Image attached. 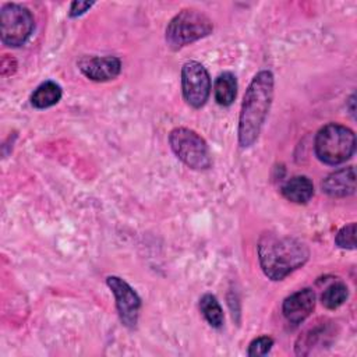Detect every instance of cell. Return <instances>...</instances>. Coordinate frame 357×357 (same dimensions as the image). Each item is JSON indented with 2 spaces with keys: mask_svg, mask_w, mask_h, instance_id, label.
<instances>
[{
  "mask_svg": "<svg viewBox=\"0 0 357 357\" xmlns=\"http://www.w3.org/2000/svg\"><path fill=\"white\" fill-rule=\"evenodd\" d=\"M273 99V74L262 70L250 82L238 117V144L248 148L255 144Z\"/></svg>",
  "mask_w": 357,
  "mask_h": 357,
  "instance_id": "cell-1",
  "label": "cell"
},
{
  "mask_svg": "<svg viewBox=\"0 0 357 357\" xmlns=\"http://www.w3.org/2000/svg\"><path fill=\"white\" fill-rule=\"evenodd\" d=\"M310 257L308 247L290 236L265 233L258 243V259L264 273L272 280H282L301 268Z\"/></svg>",
  "mask_w": 357,
  "mask_h": 357,
  "instance_id": "cell-2",
  "label": "cell"
},
{
  "mask_svg": "<svg viewBox=\"0 0 357 357\" xmlns=\"http://www.w3.org/2000/svg\"><path fill=\"white\" fill-rule=\"evenodd\" d=\"M314 149L321 162L331 166L340 165L356 151L354 132L346 126L329 123L317 132Z\"/></svg>",
  "mask_w": 357,
  "mask_h": 357,
  "instance_id": "cell-3",
  "label": "cell"
},
{
  "mask_svg": "<svg viewBox=\"0 0 357 357\" xmlns=\"http://www.w3.org/2000/svg\"><path fill=\"white\" fill-rule=\"evenodd\" d=\"M213 24L208 15L195 8H184L177 13L166 26V43L178 50L201 38L208 36Z\"/></svg>",
  "mask_w": 357,
  "mask_h": 357,
  "instance_id": "cell-4",
  "label": "cell"
},
{
  "mask_svg": "<svg viewBox=\"0 0 357 357\" xmlns=\"http://www.w3.org/2000/svg\"><path fill=\"white\" fill-rule=\"evenodd\" d=\"M169 144L174 155L194 170H206L212 165L211 152L205 139L194 130L176 127L169 134Z\"/></svg>",
  "mask_w": 357,
  "mask_h": 357,
  "instance_id": "cell-5",
  "label": "cell"
},
{
  "mask_svg": "<svg viewBox=\"0 0 357 357\" xmlns=\"http://www.w3.org/2000/svg\"><path fill=\"white\" fill-rule=\"evenodd\" d=\"M35 21L32 13L15 3H7L0 11V36L1 42L10 47L24 45L32 35Z\"/></svg>",
  "mask_w": 357,
  "mask_h": 357,
  "instance_id": "cell-6",
  "label": "cell"
},
{
  "mask_svg": "<svg viewBox=\"0 0 357 357\" xmlns=\"http://www.w3.org/2000/svg\"><path fill=\"white\" fill-rule=\"evenodd\" d=\"M181 91L185 102L195 109L202 107L211 93V78L198 61H187L181 68Z\"/></svg>",
  "mask_w": 357,
  "mask_h": 357,
  "instance_id": "cell-7",
  "label": "cell"
},
{
  "mask_svg": "<svg viewBox=\"0 0 357 357\" xmlns=\"http://www.w3.org/2000/svg\"><path fill=\"white\" fill-rule=\"evenodd\" d=\"M106 283L116 298V307L120 321L127 328H135L141 308V298L137 291L121 278L109 276Z\"/></svg>",
  "mask_w": 357,
  "mask_h": 357,
  "instance_id": "cell-8",
  "label": "cell"
},
{
  "mask_svg": "<svg viewBox=\"0 0 357 357\" xmlns=\"http://www.w3.org/2000/svg\"><path fill=\"white\" fill-rule=\"evenodd\" d=\"M78 67L81 73L96 82L114 79L121 71V61L116 56H93L79 60Z\"/></svg>",
  "mask_w": 357,
  "mask_h": 357,
  "instance_id": "cell-9",
  "label": "cell"
},
{
  "mask_svg": "<svg viewBox=\"0 0 357 357\" xmlns=\"http://www.w3.org/2000/svg\"><path fill=\"white\" fill-rule=\"evenodd\" d=\"M315 307V293L312 289L305 287L293 294H290L282 305L283 317L287 322L293 325H298L304 322Z\"/></svg>",
  "mask_w": 357,
  "mask_h": 357,
  "instance_id": "cell-10",
  "label": "cell"
},
{
  "mask_svg": "<svg viewBox=\"0 0 357 357\" xmlns=\"http://www.w3.org/2000/svg\"><path fill=\"white\" fill-rule=\"evenodd\" d=\"M322 191L329 197L343 198L354 194L356 191V173L354 167L349 166L344 169H339L331 174H328L322 184Z\"/></svg>",
  "mask_w": 357,
  "mask_h": 357,
  "instance_id": "cell-11",
  "label": "cell"
},
{
  "mask_svg": "<svg viewBox=\"0 0 357 357\" xmlns=\"http://www.w3.org/2000/svg\"><path fill=\"white\" fill-rule=\"evenodd\" d=\"M282 194L291 202L305 204L314 195V184L307 176H294L283 184Z\"/></svg>",
  "mask_w": 357,
  "mask_h": 357,
  "instance_id": "cell-12",
  "label": "cell"
},
{
  "mask_svg": "<svg viewBox=\"0 0 357 357\" xmlns=\"http://www.w3.org/2000/svg\"><path fill=\"white\" fill-rule=\"evenodd\" d=\"M329 335H331L329 326L324 325V322L321 325L310 328L305 333H303L298 337V340L296 343V353L301 354V356L310 354L314 347L324 346L326 343Z\"/></svg>",
  "mask_w": 357,
  "mask_h": 357,
  "instance_id": "cell-13",
  "label": "cell"
},
{
  "mask_svg": "<svg viewBox=\"0 0 357 357\" xmlns=\"http://www.w3.org/2000/svg\"><path fill=\"white\" fill-rule=\"evenodd\" d=\"M215 100L220 106H230L237 95V79L234 74L225 71L222 73L213 85Z\"/></svg>",
  "mask_w": 357,
  "mask_h": 357,
  "instance_id": "cell-14",
  "label": "cell"
},
{
  "mask_svg": "<svg viewBox=\"0 0 357 357\" xmlns=\"http://www.w3.org/2000/svg\"><path fill=\"white\" fill-rule=\"evenodd\" d=\"M61 99V88L53 81L42 82L31 95V103L36 109H47Z\"/></svg>",
  "mask_w": 357,
  "mask_h": 357,
  "instance_id": "cell-15",
  "label": "cell"
},
{
  "mask_svg": "<svg viewBox=\"0 0 357 357\" xmlns=\"http://www.w3.org/2000/svg\"><path fill=\"white\" fill-rule=\"evenodd\" d=\"M199 310L201 314L204 315V318L206 319V322L212 326V328H220L223 325L225 317H223V310L218 301V298L213 294H204L199 298Z\"/></svg>",
  "mask_w": 357,
  "mask_h": 357,
  "instance_id": "cell-16",
  "label": "cell"
},
{
  "mask_svg": "<svg viewBox=\"0 0 357 357\" xmlns=\"http://www.w3.org/2000/svg\"><path fill=\"white\" fill-rule=\"evenodd\" d=\"M347 296H349L347 286L343 282H335L324 290L321 296V301L324 307H326L328 310H335L347 300Z\"/></svg>",
  "mask_w": 357,
  "mask_h": 357,
  "instance_id": "cell-17",
  "label": "cell"
},
{
  "mask_svg": "<svg viewBox=\"0 0 357 357\" xmlns=\"http://www.w3.org/2000/svg\"><path fill=\"white\" fill-rule=\"evenodd\" d=\"M335 243L340 248H347V250H354L356 248V223H349L343 226L335 238Z\"/></svg>",
  "mask_w": 357,
  "mask_h": 357,
  "instance_id": "cell-18",
  "label": "cell"
},
{
  "mask_svg": "<svg viewBox=\"0 0 357 357\" xmlns=\"http://www.w3.org/2000/svg\"><path fill=\"white\" fill-rule=\"evenodd\" d=\"M273 346V339L271 336H259L254 339L247 350V354L250 357H259V356H266Z\"/></svg>",
  "mask_w": 357,
  "mask_h": 357,
  "instance_id": "cell-19",
  "label": "cell"
},
{
  "mask_svg": "<svg viewBox=\"0 0 357 357\" xmlns=\"http://www.w3.org/2000/svg\"><path fill=\"white\" fill-rule=\"evenodd\" d=\"M92 6H93V3H91V1H73V3L70 4L68 15L73 17V18L79 17V15H82L84 13H86Z\"/></svg>",
  "mask_w": 357,
  "mask_h": 357,
  "instance_id": "cell-20",
  "label": "cell"
},
{
  "mask_svg": "<svg viewBox=\"0 0 357 357\" xmlns=\"http://www.w3.org/2000/svg\"><path fill=\"white\" fill-rule=\"evenodd\" d=\"M349 102H350V113H351V114H354V106H353V103H354V95H351V96H350Z\"/></svg>",
  "mask_w": 357,
  "mask_h": 357,
  "instance_id": "cell-21",
  "label": "cell"
}]
</instances>
